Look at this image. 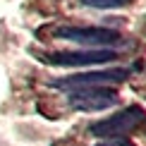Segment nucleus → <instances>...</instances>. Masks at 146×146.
<instances>
[{
    "label": "nucleus",
    "mask_w": 146,
    "mask_h": 146,
    "mask_svg": "<svg viewBox=\"0 0 146 146\" xmlns=\"http://www.w3.org/2000/svg\"><path fill=\"white\" fill-rule=\"evenodd\" d=\"M58 38L72 41L79 46H96V48H110V46H120L122 36L113 29H101V27H60L58 29Z\"/></svg>",
    "instance_id": "4"
},
{
    "label": "nucleus",
    "mask_w": 146,
    "mask_h": 146,
    "mask_svg": "<svg viewBox=\"0 0 146 146\" xmlns=\"http://www.w3.org/2000/svg\"><path fill=\"white\" fill-rule=\"evenodd\" d=\"M117 101H120L117 91H113L110 86H89V89H77L67 94V103L82 113L108 110V108L117 106Z\"/></svg>",
    "instance_id": "3"
},
{
    "label": "nucleus",
    "mask_w": 146,
    "mask_h": 146,
    "mask_svg": "<svg viewBox=\"0 0 146 146\" xmlns=\"http://www.w3.org/2000/svg\"><path fill=\"white\" fill-rule=\"evenodd\" d=\"M132 72L127 67H110V70H96V72H82V74H70L53 79V86L70 94L77 89H89V86H110V84H122Z\"/></svg>",
    "instance_id": "2"
},
{
    "label": "nucleus",
    "mask_w": 146,
    "mask_h": 146,
    "mask_svg": "<svg viewBox=\"0 0 146 146\" xmlns=\"http://www.w3.org/2000/svg\"><path fill=\"white\" fill-rule=\"evenodd\" d=\"M96 146H134V144L129 139H125V137H113V139H106V141H101Z\"/></svg>",
    "instance_id": "7"
},
{
    "label": "nucleus",
    "mask_w": 146,
    "mask_h": 146,
    "mask_svg": "<svg viewBox=\"0 0 146 146\" xmlns=\"http://www.w3.org/2000/svg\"><path fill=\"white\" fill-rule=\"evenodd\" d=\"M117 53L110 48H98V50H58L46 55L50 65H60V67H86V65H106L113 62Z\"/></svg>",
    "instance_id": "5"
},
{
    "label": "nucleus",
    "mask_w": 146,
    "mask_h": 146,
    "mask_svg": "<svg viewBox=\"0 0 146 146\" xmlns=\"http://www.w3.org/2000/svg\"><path fill=\"white\" fill-rule=\"evenodd\" d=\"M127 3H132V0H82V5L96 7V10H115V7H122Z\"/></svg>",
    "instance_id": "6"
},
{
    "label": "nucleus",
    "mask_w": 146,
    "mask_h": 146,
    "mask_svg": "<svg viewBox=\"0 0 146 146\" xmlns=\"http://www.w3.org/2000/svg\"><path fill=\"white\" fill-rule=\"evenodd\" d=\"M141 125H146V110L139 106H129L125 110L110 115L106 120H98L89 127V132L94 137H103V139H113V137H127L129 132L139 129Z\"/></svg>",
    "instance_id": "1"
}]
</instances>
